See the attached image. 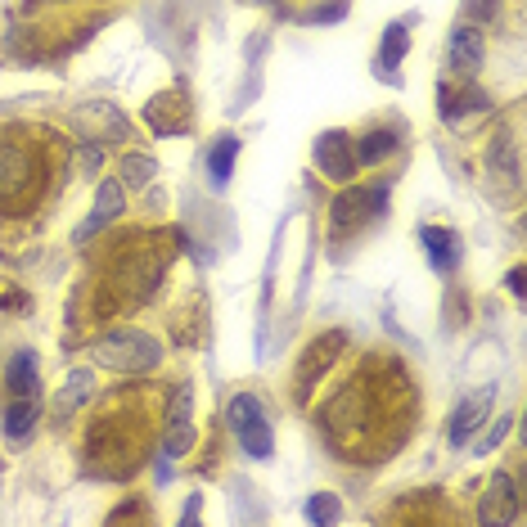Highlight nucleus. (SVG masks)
I'll return each mask as SVG.
<instances>
[{"label":"nucleus","instance_id":"1","mask_svg":"<svg viewBox=\"0 0 527 527\" xmlns=\"http://www.w3.org/2000/svg\"><path fill=\"white\" fill-rule=\"evenodd\" d=\"M163 361V343L145 329H113L95 343V365L104 370H118V374H145Z\"/></svg>","mask_w":527,"mask_h":527},{"label":"nucleus","instance_id":"2","mask_svg":"<svg viewBox=\"0 0 527 527\" xmlns=\"http://www.w3.org/2000/svg\"><path fill=\"white\" fill-rule=\"evenodd\" d=\"M226 419H230V428H235L239 446H244V451L253 455V460H271L275 437H271V424H266L262 401H257L253 392H239V397H230Z\"/></svg>","mask_w":527,"mask_h":527},{"label":"nucleus","instance_id":"3","mask_svg":"<svg viewBox=\"0 0 527 527\" xmlns=\"http://www.w3.org/2000/svg\"><path fill=\"white\" fill-rule=\"evenodd\" d=\"M383 208H388V185H361V190H347L334 203V221H338V230H347V226L356 230L365 221L383 217Z\"/></svg>","mask_w":527,"mask_h":527},{"label":"nucleus","instance_id":"4","mask_svg":"<svg viewBox=\"0 0 527 527\" xmlns=\"http://www.w3.org/2000/svg\"><path fill=\"white\" fill-rule=\"evenodd\" d=\"M316 167L329 176V181H352L356 172V154H352V136L347 131H325L316 136Z\"/></svg>","mask_w":527,"mask_h":527},{"label":"nucleus","instance_id":"5","mask_svg":"<svg viewBox=\"0 0 527 527\" xmlns=\"http://www.w3.org/2000/svg\"><path fill=\"white\" fill-rule=\"evenodd\" d=\"M491 401H496V388H478L473 397H464L460 406H455V415H451V428H446V437H451V446H464V442H473V433H478L482 424H487V415H491Z\"/></svg>","mask_w":527,"mask_h":527},{"label":"nucleus","instance_id":"6","mask_svg":"<svg viewBox=\"0 0 527 527\" xmlns=\"http://www.w3.org/2000/svg\"><path fill=\"white\" fill-rule=\"evenodd\" d=\"M194 446V392L176 388L172 397V415H167V455H185Z\"/></svg>","mask_w":527,"mask_h":527},{"label":"nucleus","instance_id":"7","mask_svg":"<svg viewBox=\"0 0 527 527\" xmlns=\"http://www.w3.org/2000/svg\"><path fill=\"white\" fill-rule=\"evenodd\" d=\"M482 523H518V518H523V509H518V496H514V478H509V473H496V478H491V487H487V500H482Z\"/></svg>","mask_w":527,"mask_h":527},{"label":"nucleus","instance_id":"8","mask_svg":"<svg viewBox=\"0 0 527 527\" xmlns=\"http://www.w3.org/2000/svg\"><path fill=\"white\" fill-rule=\"evenodd\" d=\"M28 176H32V158L14 140H0V199H19L28 190Z\"/></svg>","mask_w":527,"mask_h":527},{"label":"nucleus","instance_id":"9","mask_svg":"<svg viewBox=\"0 0 527 527\" xmlns=\"http://www.w3.org/2000/svg\"><path fill=\"white\" fill-rule=\"evenodd\" d=\"M113 217H122V181H100V190H95V212L86 217V226L77 230V244H86V239L95 235V230H104Z\"/></svg>","mask_w":527,"mask_h":527},{"label":"nucleus","instance_id":"10","mask_svg":"<svg viewBox=\"0 0 527 527\" xmlns=\"http://www.w3.org/2000/svg\"><path fill=\"white\" fill-rule=\"evenodd\" d=\"M482 55H487V41H482L478 28H455L451 32V64L460 68V73H478L482 68Z\"/></svg>","mask_w":527,"mask_h":527},{"label":"nucleus","instance_id":"11","mask_svg":"<svg viewBox=\"0 0 527 527\" xmlns=\"http://www.w3.org/2000/svg\"><path fill=\"white\" fill-rule=\"evenodd\" d=\"M419 244H424V253L433 257L437 271H451V266L460 262V244H455V235L442 226H424L419 230Z\"/></svg>","mask_w":527,"mask_h":527},{"label":"nucleus","instance_id":"12","mask_svg":"<svg viewBox=\"0 0 527 527\" xmlns=\"http://www.w3.org/2000/svg\"><path fill=\"white\" fill-rule=\"evenodd\" d=\"M91 392H95V374L91 370H73L64 379V392L55 397V415L68 419L77 406H82V401H91Z\"/></svg>","mask_w":527,"mask_h":527},{"label":"nucleus","instance_id":"13","mask_svg":"<svg viewBox=\"0 0 527 527\" xmlns=\"http://www.w3.org/2000/svg\"><path fill=\"white\" fill-rule=\"evenodd\" d=\"M37 397H10V406H5V437L10 442H23V437L32 433V424H37Z\"/></svg>","mask_w":527,"mask_h":527},{"label":"nucleus","instance_id":"14","mask_svg":"<svg viewBox=\"0 0 527 527\" xmlns=\"http://www.w3.org/2000/svg\"><path fill=\"white\" fill-rule=\"evenodd\" d=\"M5 392L10 397H32L37 392V356L32 352H14L10 370H5Z\"/></svg>","mask_w":527,"mask_h":527},{"label":"nucleus","instance_id":"15","mask_svg":"<svg viewBox=\"0 0 527 527\" xmlns=\"http://www.w3.org/2000/svg\"><path fill=\"white\" fill-rule=\"evenodd\" d=\"M235 158H239V140L235 136H221L217 145L208 149V172H212V185H226L230 181V172H235Z\"/></svg>","mask_w":527,"mask_h":527},{"label":"nucleus","instance_id":"16","mask_svg":"<svg viewBox=\"0 0 527 527\" xmlns=\"http://www.w3.org/2000/svg\"><path fill=\"white\" fill-rule=\"evenodd\" d=\"M158 163L149 154H127L122 158V190H145L149 181H154Z\"/></svg>","mask_w":527,"mask_h":527},{"label":"nucleus","instance_id":"17","mask_svg":"<svg viewBox=\"0 0 527 527\" xmlns=\"http://www.w3.org/2000/svg\"><path fill=\"white\" fill-rule=\"evenodd\" d=\"M406 46H410L406 23H392L379 41V64H401V59H406Z\"/></svg>","mask_w":527,"mask_h":527},{"label":"nucleus","instance_id":"18","mask_svg":"<svg viewBox=\"0 0 527 527\" xmlns=\"http://www.w3.org/2000/svg\"><path fill=\"white\" fill-rule=\"evenodd\" d=\"M392 131H370V136L361 140V149H356V163H383V154H392Z\"/></svg>","mask_w":527,"mask_h":527},{"label":"nucleus","instance_id":"19","mask_svg":"<svg viewBox=\"0 0 527 527\" xmlns=\"http://www.w3.org/2000/svg\"><path fill=\"white\" fill-rule=\"evenodd\" d=\"M338 496H329V491H316V496L307 500V518L311 523H338Z\"/></svg>","mask_w":527,"mask_h":527},{"label":"nucleus","instance_id":"20","mask_svg":"<svg viewBox=\"0 0 527 527\" xmlns=\"http://www.w3.org/2000/svg\"><path fill=\"white\" fill-rule=\"evenodd\" d=\"M77 163H82V172H100V167H104V149L100 145H82Z\"/></svg>","mask_w":527,"mask_h":527},{"label":"nucleus","instance_id":"21","mask_svg":"<svg viewBox=\"0 0 527 527\" xmlns=\"http://www.w3.org/2000/svg\"><path fill=\"white\" fill-rule=\"evenodd\" d=\"M509 424H514V419H496V428H491V433H487V437H482V442H478V451H482V455H487V451H491V446H496V442H500V437H505V433H509Z\"/></svg>","mask_w":527,"mask_h":527},{"label":"nucleus","instance_id":"22","mask_svg":"<svg viewBox=\"0 0 527 527\" xmlns=\"http://www.w3.org/2000/svg\"><path fill=\"white\" fill-rule=\"evenodd\" d=\"M509 293H518V298L527 293V275L523 271H509Z\"/></svg>","mask_w":527,"mask_h":527},{"label":"nucleus","instance_id":"23","mask_svg":"<svg viewBox=\"0 0 527 527\" xmlns=\"http://www.w3.org/2000/svg\"><path fill=\"white\" fill-rule=\"evenodd\" d=\"M334 19H343V5H325V10L316 14V23H334Z\"/></svg>","mask_w":527,"mask_h":527},{"label":"nucleus","instance_id":"24","mask_svg":"<svg viewBox=\"0 0 527 527\" xmlns=\"http://www.w3.org/2000/svg\"><path fill=\"white\" fill-rule=\"evenodd\" d=\"M199 518V496H190V505H185V514H181V523H194Z\"/></svg>","mask_w":527,"mask_h":527}]
</instances>
